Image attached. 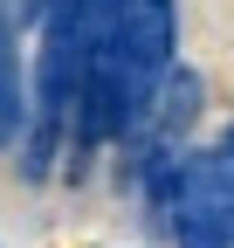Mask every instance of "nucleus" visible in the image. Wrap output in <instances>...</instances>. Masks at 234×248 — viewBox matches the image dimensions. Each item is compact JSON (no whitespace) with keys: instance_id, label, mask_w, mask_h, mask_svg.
<instances>
[{"instance_id":"1","label":"nucleus","mask_w":234,"mask_h":248,"mask_svg":"<svg viewBox=\"0 0 234 248\" xmlns=\"http://www.w3.org/2000/svg\"><path fill=\"white\" fill-rule=\"evenodd\" d=\"M172 241L179 248H234V124L207 152H186L179 200H172Z\"/></svg>"},{"instance_id":"2","label":"nucleus","mask_w":234,"mask_h":248,"mask_svg":"<svg viewBox=\"0 0 234 248\" xmlns=\"http://www.w3.org/2000/svg\"><path fill=\"white\" fill-rule=\"evenodd\" d=\"M14 0H0V152L28 131V90H21V48H14Z\"/></svg>"},{"instance_id":"3","label":"nucleus","mask_w":234,"mask_h":248,"mask_svg":"<svg viewBox=\"0 0 234 248\" xmlns=\"http://www.w3.org/2000/svg\"><path fill=\"white\" fill-rule=\"evenodd\" d=\"M14 14H21V21H42V14H48V0H14Z\"/></svg>"}]
</instances>
